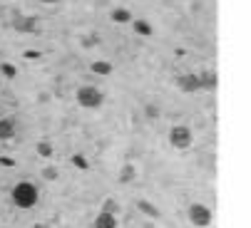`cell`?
<instances>
[{
    "mask_svg": "<svg viewBox=\"0 0 251 228\" xmlns=\"http://www.w3.org/2000/svg\"><path fill=\"white\" fill-rule=\"evenodd\" d=\"M43 3H45V5H57L60 0H43Z\"/></svg>",
    "mask_w": 251,
    "mask_h": 228,
    "instance_id": "cell-21",
    "label": "cell"
},
{
    "mask_svg": "<svg viewBox=\"0 0 251 228\" xmlns=\"http://www.w3.org/2000/svg\"><path fill=\"white\" fill-rule=\"evenodd\" d=\"M15 137V119L5 117V119H0V141H8Z\"/></svg>",
    "mask_w": 251,
    "mask_h": 228,
    "instance_id": "cell-8",
    "label": "cell"
},
{
    "mask_svg": "<svg viewBox=\"0 0 251 228\" xmlns=\"http://www.w3.org/2000/svg\"><path fill=\"white\" fill-rule=\"evenodd\" d=\"M176 87L182 90V92H197V90H201L199 87V74H192V72L179 74V77H176Z\"/></svg>",
    "mask_w": 251,
    "mask_h": 228,
    "instance_id": "cell-6",
    "label": "cell"
},
{
    "mask_svg": "<svg viewBox=\"0 0 251 228\" xmlns=\"http://www.w3.org/2000/svg\"><path fill=\"white\" fill-rule=\"evenodd\" d=\"M134 179H137L134 166H132V164H125V166H122V171H120V181H122V183H132Z\"/></svg>",
    "mask_w": 251,
    "mask_h": 228,
    "instance_id": "cell-11",
    "label": "cell"
},
{
    "mask_svg": "<svg viewBox=\"0 0 251 228\" xmlns=\"http://www.w3.org/2000/svg\"><path fill=\"white\" fill-rule=\"evenodd\" d=\"M192 141H194V134H192V129H189V127L176 124V127H172V129H169V144H172L174 149H189V146H192Z\"/></svg>",
    "mask_w": 251,
    "mask_h": 228,
    "instance_id": "cell-3",
    "label": "cell"
},
{
    "mask_svg": "<svg viewBox=\"0 0 251 228\" xmlns=\"http://www.w3.org/2000/svg\"><path fill=\"white\" fill-rule=\"evenodd\" d=\"M13 27L18 30V32H35L38 30V18H32V15H20V13H15V20H13Z\"/></svg>",
    "mask_w": 251,
    "mask_h": 228,
    "instance_id": "cell-5",
    "label": "cell"
},
{
    "mask_svg": "<svg viewBox=\"0 0 251 228\" xmlns=\"http://www.w3.org/2000/svg\"><path fill=\"white\" fill-rule=\"evenodd\" d=\"M0 69H3V74H8V77H15V67L13 65H3Z\"/></svg>",
    "mask_w": 251,
    "mask_h": 228,
    "instance_id": "cell-18",
    "label": "cell"
},
{
    "mask_svg": "<svg viewBox=\"0 0 251 228\" xmlns=\"http://www.w3.org/2000/svg\"><path fill=\"white\" fill-rule=\"evenodd\" d=\"M75 164H77V166H85V169H87V161H85L82 157H75Z\"/></svg>",
    "mask_w": 251,
    "mask_h": 228,
    "instance_id": "cell-20",
    "label": "cell"
},
{
    "mask_svg": "<svg viewBox=\"0 0 251 228\" xmlns=\"http://www.w3.org/2000/svg\"><path fill=\"white\" fill-rule=\"evenodd\" d=\"M38 154L45 157V159H50V157H52V144H50V141H40V144H38Z\"/></svg>",
    "mask_w": 251,
    "mask_h": 228,
    "instance_id": "cell-14",
    "label": "cell"
},
{
    "mask_svg": "<svg viewBox=\"0 0 251 228\" xmlns=\"http://www.w3.org/2000/svg\"><path fill=\"white\" fill-rule=\"evenodd\" d=\"M102 102H104V94H102L97 87L85 85V87L77 90V104H80V107H85V109H97Z\"/></svg>",
    "mask_w": 251,
    "mask_h": 228,
    "instance_id": "cell-2",
    "label": "cell"
},
{
    "mask_svg": "<svg viewBox=\"0 0 251 228\" xmlns=\"http://www.w3.org/2000/svg\"><path fill=\"white\" fill-rule=\"evenodd\" d=\"M43 176H45L48 181H55V179H57V169H52V166H48V169H43Z\"/></svg>",
    "mask_w": 251,
    "mask_h": 228,
    "instance_id": "cell-15",
    "label": "cell"
},
{
    "mask_svg": "<svg viewBox=\"0 0 251 228\" xmlns=\"http://www.w3.org/2000/svg\"><path fill=\"white\" fill-rule=\"evenodd\" d=\"M95 228H117V216L110 211H100L95 218Z\"/></svg>",
    "mask_w": 251,
    "mask_h": 228,
    "instance_id": "cell-7",
    "label": "cell"
},
{
    "mask_svg": "<svg viewBox=\"0 0 251 228\" xmlns=\"http://www.w3.org/2000/svg\"><path fill=\"white\" fill-rule=\"evenodd\" d=\"M95 43H97V37H95V35H87V37H82V45H85V47H92Z\"/></svg>",
    "mask_w": 251,
    "mask_h": 228,
    "instance_id": "cell-17",
    "label": "cell"
},
{
    "mask_svg": "<svg viewBox=\"0 0 251 228\" xmlns=\"http://www.w3.org/2000/svg\"><path fill=\"white\" fill-rule=\"evenodd\" d=\"M10 199H13V204L18 206V208H32L35 204H38V199H40V194H38V186L35 183H30V181H20L15 188H13V194H10Z\"/></svg>",
    "mask_w": 251,
    "mask_h": 228,
    "instance_id": "cell-1",
    "label": "cell"
},
{
    "mask_svg": "<svg viewBox=\"0 0 251 228\" xmlns=\"http://www.w3.org/2000/svg\"><path fill=\"white\" fill-rule=\"evenodd\" d=\"M132 25H134V32H137V35H145V37L152 35V25H150L147 20H132Z\"/></svg>",
    "mask_w": 251,
    "mask_h": 228,
    "instance_id": "cell-12",
    "label": "cell"
},
{
    "mask_svg": "<svg viewBox=\"0 0 251 228\" xmlns=\"http://www.w3.org/2000/svg\"><path fill=\"white\" fill-rule=\"evenodd\" d=\"M187 216H189L192 226H197V228H206L211 223V208H206L204 204H192Z\"/></svg>",
    "mask_w": 251,
    "mask_h": 228,
    "instance_id": "cell-4",
    "label": "cell"
},
{
    "mask_svg": "<svg viewBox=\"0 0 251 228\" xmlns=\"http://www.w3.org/2000/svg\"><path fill=\"white\" fill-rule=\"evenodd\" d=\"M139 208H142V211H147V213H152V216H157V208H152L147 201H142V204H139Z\"/></svg>",
    "mask_w": 251,
    "mask_h": 228,
    "instance_id": "cell-19",
    "label": "cell"
},
{
    "mask_svg": "<svg viewBox=\"0 0 251 228\" xmlns=\"http://www.w3.org/2000/svg\"><path fill=\"white\" fill-rule=\"evenodd\" d=\"M110 18H112V23H120V25H122V23H132V20H134V18H132V13H129L127 8H115V10L110 13Z\"/></svg>",
    "mask_w": 251,
    "mask_h": 228,
    "instance_id": "cell-9",
    "label": "cell"
},
{
    "mask_svg": "<svg viewBox=\"0 0 251 228\" xmlns=\"http://www.w3.org/2000/svg\"><path fill=\"white\" fill-rule=\"evenodd\" d=\"M219 82H217V74L214 72H201L199 74V87H204V90H214Z\"/></svg>",
    "mask_w": 251,
    "mask_h": 228,
    "instance_id": "cell-10",
    "label": "cell"
},
{
    "mask_svg": "<svg viewBox=\"0 0 251 228\" xmlns=\"http://www.w3.org/2000/svg\"><path fill=\"white\" fill-rule=\"evenodd\" d=\"M92 72L95 74H110L112 72V62H92Z\"/></svg>",
    "mask_w": 251,
    "mask_h": 228,
    "instance_id": "cell-13",
    "label": "cell"
},
{
    "mask_svg": "<svg viewBox=\"0 0 251 228\" xmlns=\"http://www.w3.org/2000/svg\"><path fill=\"white\" fill-rule=\"evenodd\" d=\"M102 211H110V213H117V204H115V201L110 199V201H107V204L102 206Z\"/></svg>",
    "mask_w": 251,
    "mask_h": 228,
    "instance_id": "cell-16",
    "label": "cell"
}]
</instances>
